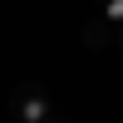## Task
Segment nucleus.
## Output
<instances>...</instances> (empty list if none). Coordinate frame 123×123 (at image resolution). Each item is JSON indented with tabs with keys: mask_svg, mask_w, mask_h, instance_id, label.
Returning <instances> with one entry per match:
<instances>
[{
	"mask_svg": "<svg viewBox=\"0 0 123 123\" xmlns=\"http://www.w3.org/2000/svg\"><path fill=\"white\" fill-rule=\"evenodd\" d=\"M49 113H54V104H49L44 84H20L10 94V118L15 123H44Z\"/></svg>",
	"mask_w": 123,
	"mask_h": 123,
	"instance_id": "1",
	"label": "nucleus"
},
{
	"mask_svg": "<svg viewBox=\"0 0 123 123\" xmlns=\"http://www.w3.org/2000/svg\"><path fill=\"white\" fill-rule=\"evenodd\" d=\"M118 39H123V25L108 30L104 20H89V25H84V44L89 49H108V44H118Z\"/></svg>",
	"mask_w": 123,
	"mask_h": 123,
	"instance_id": "2",
	"label": "nucleus"
},
{
	"mask_svg": "<svg viewBox=\"0 0 123 123\" xmlns=\"http://www.w3.org/2000/svg\"><path fill=\"white\" fill-rule=\"evenodd\" d=\"M98 10H104L113 25H123V0H98Z\"/></svg>",
	"mask_w": 123,
	"mask_h": 123,
	"instance_id": "3",
	"label": "nucleus"
},
{
	"mask_svg": "<svg viewBox=\"0 0 123 123\" xmlns=\"http://www.w3.org/2000/svg\"><path fill=\"white\" fill-rule=\"evenodd\" d=\"M44 123H69V118H59V113H49V118H44Z\"/></svg>",
	"mask_w": 123,
	"mask_h": 123,
	"instance_id": "4",
	"label": "nucleus"
},
{
	"mask_svg": "<svg viewBox=\"0 0 123 123\" xmlns=\"http://www.w3.org/2000/svg\"><path fill=\"white\" fill-rule=\"evenodd\" d=\"M118 44H123V39H118Z\"/></svg>",
	"mask_w": 123,
	"mask_h": 123,
	"instance_id": "5",
	"label": "nucleus"
},
{
	"mask_svg": "<svg viewBox=\"0 0 123 123\" xmlns=\"http://www.w3.org/2000/svg\"><path fill=\"white\" fill-rule=\"evenodd\" d=\"M10 123H15V118H10Z\"/></svg>",
	"mask_w": 123,
	"mask_h": 123,
	"instance_id": "6",
	"label": "nucleus"
}]
</instances>
